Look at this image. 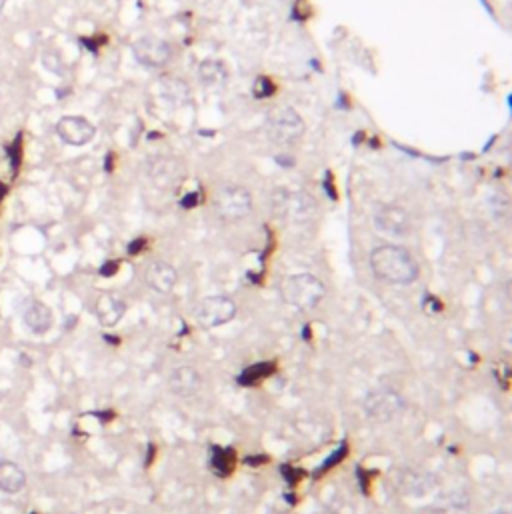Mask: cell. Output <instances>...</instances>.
Instances as JSON below:
<instances>
[{
	"mask_svg": "<svg viewBox=\"0 0 512 514\" xmlns=\"http://www.w3.org/2000/svg\"><path fill=\"white\" fill-rule=\"evenodd\" d=\"M8 154H13L10 158H13V168H18V165H20V137L16 138V142L10 146V151H8Z\"/></svg>",
	"mask_w": 512,
	"mask_h": 514,
	"instance_id": "23",
	"label": "cell"
},
{
	"mask_svg": "<svg viewBox=\"0 0 512 514\" xmlns=\"http://www.w3.org/2000/svg\"><path fill=\"white\" fill-rule=\"evenodd\" d=\"M214 211L226 222L242 220L253 211V195L241 184H225L214 195Z\"/></svg>",
	"mask_w": 512,
	"mask_h": 514,
	"instance_id": "5",
	"label": "cell"
},
{
	"mask_svg": "<svg viewBox=\"0 0 512 514\" xmlns=\"http://www.w3.org/2000/svg\"><path fill=\"white\" fill-rule=\"evenodd\" d=\"M22 320H24L27 328L32 334H45L50 331V326L54 322V317H52V310L45 303L31 301V303L24 306Z\"/></svg>",
	"mask_w": 512,
	"mask_h": 514,
	"instance_id": "14",
	"label": "cell"
},
{
	"mask_svg": "<svg viewBox=\"0 0 512 514\" xmlns=\"http://www.w3.org/2000/svg\"><path fill=\"white\" fill-rule=\"evenodd\" d=\"M116 271H119V262L116 260H110V262H106L105 266L100 269V274L103 276H112Z\"/></svg>",
	"mask_w": 512,
	"mask_h": 514,
	"instance_id": "26",
	"label": "cell"
},
{
	"mask_svg": "<svg viewBox=\"0 0 512 514\" xmlns=\"http://www.w3.org/2000/svg\"><path fill=\"white\" fill-rule=\"evenodd\" d=\"M4 195H6V186H4V184L0 182V200L4 198Z\"/></svg>",
	"mask_w": 512,
	"mask_h": 514,
	"instance_id": "27",
	"label": "cell"
},
{
	"mask_svg": "<svg viewBox=\"0 0 512 514\" xmlns=\"http://www.w3.org/2000/svg\"><path fill=\"white\" fill-rule=\"evenodd\" d=\"M144 282L158 294H168L179 282L176 269L165 260H152L144 271Z\"/></svg>",
	"mask_w": 512,
	"mask_h": 514,
	"instance_id": "11",
	"label": "cell"
},
{
	"mask_svg": "<svg viewBox=\"0 0 512 514\" xmlns=\"http://www.w3.org/2000/svg\"><path fill=\"white\" fill-rule=\"evenodd\" d=\"M280 296L288 306H294L299 310H310L315 308L326 294V287L324 282L317 278L315 274L301 273L290 274L287 278H283L280 282Z\"/></svg>",
	"mask_w": 512,
	"mask_h": 514,
	"instance_id": "2",
	"label": "cell"
},
{
	"mask_svg": "<svg viewBox=\"0 0 512 514\" xmlns=\"http://www.w3.org/2000/svg\"><path fill=\"white\" fill-rule=\"evenodd\" d=\"M370 269L378 280L408 287L419 278V262L407 248L396 244H382L370 252Z\"/></svg>",
	"mask_w": 512,
	"mask_h": 514,
	"instance_id": "1",
	"label": "cell"
},
{
	"mask_svg": "<svg viewBox=\"0 0 512 514\" xmlns=\"http://www.w3.org/2000/svg\"><path fill=\"white\" fill-rule=\"evenodd\" d=\"M146 174H149L151 182H154L158 188H166V186H172V184L182 181L179 162L172 158H156V160L149 162Z\"/></svg>",
	"mask_w": 512,
	"mask_h": 514,
	"instance_id": "13",
	"label": "cell"
},
{
	"mask_svg": "<svg viewBox=\"0 0 512 514\" xmlns=\"http://www.w3.org/2000/svg\"><path fill=\"white\" fill-rule=\"evenodd\" d=\"M372 225L384 236L405 239L412 228V220H410L407 209L396 206V204H382L372 214Z\"/></svg>",
	"mask_w": 512,
	"mask_h": 514,
	"instance_id": "9",
	"label": "cell"
},
{
	"mask_svg": "<svg viewBox=\"0 0 512 514\" xmlns=\"http://www.w3.org/2000/svg\"><path fill=\"white\" fill-rule=\"evenodd\" d=\"M488 514H511V513H509V511H502V508H500V511H492V513H488Z\"/></svg>",
	"mask_w": 512,
	"mask_h": 514,
	"instance_id": "28",
	"label": "cell"
},
{
	"mask_svg": "<svg viewBox=\"0 0 512 514\" xmlns=\"http://www.w3.org/2000/svg\"><path fill=\"white\" fill-rule=\"evenodd\" d=\"M156 84H158L160 98L166 100V103H170L174 108L186 105L190 100V89H188V84L184 80H181V78H174V76L170 75L163 76Z\"/></svg>",
	"mask_w": 512,
	"mask_h": 514,
	"instance_id": "15",
	"label": "cell"
},
{
	"mask_svg": "<svg viewBox=\"0 0 512 514\" xmlns=\"http://www.w3.org/2000/svg\"><path fill=\"white\" fill-rule=\"evenodd\" d=\"M198 78L204 86H223L228 80V68L218 59H209L200 62L198 66Z\"/></svg>",
	"mask_w": 512,
	"mask_h": 514,
	"instance_id": "19",
	"label": "cell"
},
{
	"mask_svg": "<svg viewBox=\"0 0 512 514\" xmlns=\"http://www.w3.org/2000/svg\"><path fill=\"white\" fill-rule=\"evenodd\" d=\"M27 484L24 470L16 462L0 460V492L4 494H18Z\"/></svg>",
	"mask_w": 512,
	"mask_h": 514,
	"instance_id": "18",
	"label": "cell"
},
{
	"mask_svg": "<svg viewBox=\"0 0 512 514\" xmlns=\"http://www.w3.org/2000/svg\"><path fill=\"white\" fill-rule=\"evenodd\" d=\"M236 317V304L232 298L214 294L196 304L195 318L202 328H218Z\"/></svg>",
	"mask_w": 512,
	"mask_h": 514,
	"instance_id": "6",
	"label": "cell"
},
{
	"mask_svg": "<svg viewBox=\"0 0 512 514\" xmlns=\"http://www.w3.org/2000/svg\"><path fill=\"white\" fill-rule=\"evenodd\" d=\"M274 91H276V86L272 84L266 76H258V80H256V84H255L256 98H269V96L274 94Z\"/></svg>",
	"mask_w": 512,
	"mask_h": 514,
	"instance_id": "22",
	"label": "cell"
},
{
	"mask_svg": "<svg viewBox=\"0 0 512 514\" xmlns=\"http://www.w3.org/2000/svg\"><path fill=\"white\" fill-rule=\"evenodd\" d=\"M133 54H135L138 64L152 68V70H158L172 61L174 50H172L168 40L149 34V36H140L133 45Z\"/></svg>",
	"mask_w": 512,
	"mask_h": 514,
	"instance_id": "8",
	"label": "cell"
},
{
	"mask_svg": "<svg viewBox=\"0 0 512 514\" xmlns=\"http://www.w3.org/2000/svg\"><path fill=\"white\" fill-rule=\"evenodd\" d=\"M400 492H405L408 497H424L428 494L437 481L426 474V472H419V470H405L400 472Z\"/></svg>",
	"mask_w": 512,
	"mask_h": 514,
	"instance_id": "16",
	"label": "cell"
},
{
	"mask_svg": "<svg viewBox=\"0 0 512 514\" xmlns=\"http://www.w3.org/2000/svg\"><path fill=\"white\" fill-rule=\"evenodd\" d=\"M274 212L290 225H306L317 216V200L304 190H276L272 197Z\"/></svg>",
	"mask_w": 512,
	"mask_h": 514,
	"instance_id": "4",
	"label": "cell"
},
{
	"mask_svg": "<svg viewBox=\"0 0 512 514\" xmlns=\"http://www.w3.org/2000/svg\"><path fill=\"white\" fill-rule=\"evenodd\" d=\"M126 312V304L114 294H103L96 301V317L103 326H116Z\"/></svg>",
	"mask_w": 512,
	"mask_h": 514,
	"instance_id": "17",
	"label": "cell"
},
{
	"mask_svg": "<svg viewBox=\"0 0 512 514\" xmlns=\"http://www.w3.org/2000/svg\"><path fill=\"white\" fill-rule=\"evenodd\" d=\"M198 200H200V198H198L196 192H188V195L181 200V206L182 209H195L196 204H198Z\"/></svg>",
	"mask_w": 512,
	"mask_h": 514,
	"instance_id": "24",
	"label": "cell"
},
{
	"mask_svg": "<svg viewBox=\"0 0 512 514\" xmlns=\"http://www.w3.org/2000/svg\"><path fill=\"white\" fill-rule=\"evenodd\" d=\"M304 121L292 106H278L266 114L264 130L271 142L278 146L296 144L304 135Z\"/></svg>",
	"mask_w": 512,
	"mask_h": 514,
	"instance_id": "3",
	"label": "cell"
},
{
	"mask_svg": "<svg viewBox=\"0 0 512 514\" xmlns=\"http://www.w3.org/2000/svg\"><path fill=\"white\" fill-rule=\"evenodd\" d=\"M276 370V364L274 363H260V364H253L248 368H244L239 377V382L244 384V386H253V384H258L260 380L269 378Z\"/></svg>",
	"mask_w": 512,
	"mask_h": 514,
	"instance_id": "21",
	"label": "cell"
},
{
	"mask_svg": "<svg viewBox=\"0 0 512 514\" xmlns=\"http://www.w3.org/2000/svg\"><path fill=\"white\" fill-rule=\"evenodd\" d=\"M202 386V377L200 372L196 370L195 366H176L170 370V377H168V388L174 396H181V398H190L195 396Z\"/></svg>",
	"mask_w": 512,
	"mask_h": 514,
	"instance_id": "12",
	"label": "cell"
},
{
	"mask_svg": "<svg viewBox=\"0 0 512 514\" xmlns=\"http://www.w3.org/2000/svg\"><path fill=\"white\" fill-rule=\"evenodd\" d=\"M364 412L368 418H372L375 423H391L392 418L402 410L405 400L402 396L392 391V388H375L364 396Z\"/></svg>",
	"mask_w": 512,
	"mask_h": 514,
	"instance_id": "7",
	"label": "cell"
},
{
	"mask_svg": "<svg viewBox=\"0 0 512 514\" xmlns=\"http://www.w3.org/2000/svg\"><path fill=\"white\" fill-rule=\"evenodd\" d=\"M144 246H146V241H144V239H136L135 242L128 244V255H138Z\"/></svg>",
	"mask_w": 512,
	"mask_h": 514,
	"instance_id": "25",
	"label": "cell"
},
{
	"mask_svg": "<svg viewBox=\"0 0 512 514\" xmlns=\"http://www.w3.org/2000/svg\"><path fill=\"white\" fill-rule=\"evenodd\" d=\"M57 135L61 137L64 144L84 146L94 138L96 128L84 116H62L59 124H57Z\"/></svg>",
	"mask_w": 512,
	"mask_h": 514,
	"instance_id": "10",
	"label": "cell"
},
{
	"mask_svg": "<svg viewBox=\"0 0 512 514\" xmlns=\"http://www.w3.org/2000/svg\"><path fill=\"white\" fill-rule=\"evenodd\" d=\"M4 4H6V0H0V10L4 8Z\"/></svg>",
	"mask_w": 512,
	"mask_h": 514,
	"instance_id": "29",
	"label": "cell"
},
{
	"mask_svg": "<svg viewBox=\"0 0 512 514\" xmlns=\"http://www.w3.org/2000/svg\"><path fill=\"white\" fill-rule=\"evenodd\" d=\"M236 464V454L232 448H223V446H214L211 454V467L216 474L226 476L230 474Z\"/></svg>",
	"mask_w": 512,
	"mask_h": 514,
	"instance_id": "20",
	"label": "cell"
}]
</instances>
